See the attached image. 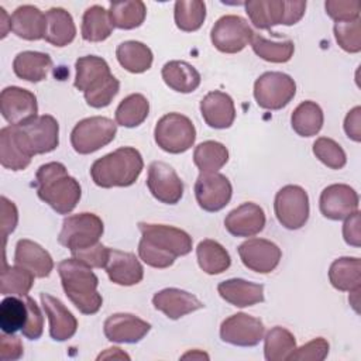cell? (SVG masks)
I'll return each mask as SVG.
<instances>
[{
	"instance_id": "obj_1",
	"label": "cell",
	"mask_w": 361,
	"mask_h": 361,
	"mask_svg": "<svg viewBox=\"0 0 361 361\" xmlns=\"http://www.w3.org/2000/svg\"><path fill=\"white\" fill-rule=\"evenodd\" d=\"M138 228L141 231L138 255L152 268H169L178 257L192 251V237L178 227L141 221Z\"/></svg>"
},
{
	"instance_id": "obj_2",
	"label": "cell",
	"mask_w": 361,
	"mask_h": 361,
	"mask_svg": "<svg viewBox=\"0 0 361 361\" xmlns=\"http://www.w3.org/2000/svg\"><path fill=\"white\" fill-rule=\"evenodd\" d=\"M38 197L58 214H69L80 200L82 188L61 162H48L35 173Z\"/></svg>"
},
{
	"instance_id": "obj_3",
	"label": "cell",
	"mask_w": 361,
	"mask_h": 361,
	"mask_svg": "<svg viewBox=\"0 0 361 361\" xmlns=\"http://www.w3.org/2000/svg\"><path fill=\"white\" fill-rule=\"evenodd\" d=\"M75 68L73 85L83 92L86 103L93 109L109 106L120 90V82L111 75L109 63L100 56L86 55L75 62Z\"/></svg>"
},
{
	"instance_id": "obj_4",
	"label": "cell",
	"mask_w": 361,
	"mask_h": 361,
	"mask_svg": "<svg viewBox=\"0 0 361 361\" xmlns=\"http://www.w3.org/2000/svg\"><path fill=\"white\" fill-rule=\"evenodd\" d=\"M62 288L68 299L83 314H94L103 305L97 292L99 278L92 268L76 258H68L58 264Z\"/></svg>"
},
{
	"instance_id": "obj_5",
	"label": "cell",
	"mask_w": 361,
	"mask_h": 361,
	"mask_svg": "<svg viewBox=\"0 0 361 361\" xmlns=\"http://www.w3.org/2000/svg\"><path fill=\"white\" fill-rule=\"evenodd\" d=\"M144 168L138 149L121 147L96 159L90 166V176L94 185L109 188H127L135 183Z\"/></svg>"
},
{
	"instance_id": "obj_6",
	"label": "cell",
	"mask_w": 361,
	"mask_h": 361,
	"mask_svg": "<svg viewBox=\"0 0 361 361\" xmlns=\"http://www.w3.org/2000/svg\"><path fill=\"white\" fill-rule=\"evenodd\" d=\"M154 138L162 151L182 154L195 144L196 128L189 117L180 113H168L157 121Z\"/></svg>"
},
{
	"instance_id": "obj_7",
	"label": "cell",
	"mask_w": 361,
	"mask_h": 361,
	"mask_svg": "<svg viewBox=\"0 0 361 361\" xmlns=\"http://www.w3.org/2000/svg\"><path fill=\"white\" fill-rule=\"evenodd\" d=\"M13 127L20 144L31 157L48 154L59 144V124L49 114L38 116L23 126Z\"/></svg>"
},
{
	"instance_id": "obj_8",
	"label": "cell",
	"mask_w": 361,
	"mask_h": 361,
	"mask_svg": "<svg viewBox=\"0 0 361 361\" xmlns=\"http://www.w3.org/2000/svg\"><path fill=\"white\" fill-rule=\"evenodd\" d=\"M117 134V123L109 117L93 116L80 120L71 133V144L80 155L96 152L110 144Z\"/></svg>"
},
{
	"instance_id": "obj_9",
	"label": "cell",
	"mask_w": 361,
	"mask_h": 361,
	"mask_svg": "<svg viewBox=\"0 0 361 361\" xmlns=\"http://www.w3.org/2000/svg\"><path fill=\"white\" fill-rule=\"evenodd\" d=\"M103 231L104 224L102 219L94 213L83 212L68 216L63 220L58 241L72 252L97 244Z\"/></svg>"
},
{
	"instance_id": "obj_10",
	"label": "cell",
	"mask_w": 361,
	"mask_h": 361,
	"mask_svg": "<svg viewBox=\"0 0 361 361\" xmlns=\"http://www.w3.org/2000/svg\"><path fill=\"white\" fill-rule=\"evenodd\" d=\"M296 94L295 80L282 72H265L254 83V99L261 109L281 110Z\"/></svg>"
},
{
	"instance_id": "obj_11",
	"label": "cell",
	"mask_w": 361,
	"mask_h": 361,
	"mask_svg": "<svg viewBox=\"0 0 361 361\" xmlns=\"http://www.w3.org/2000/svg\"><path fill=\"white\" fill-rule=\"evenodd\" d=\"M274 210L281 226L288 230H298L309 219V196L302 186L286 185L278 190Z\"/></svg>"
},
{
	"instance_id": "obj_12",
	"label": "cell",
	"mask_w": 361,
	"mask_h": 361,
	"mask_svg": "<svg viewBox=\"0 0 361 361\" xmlns=\"http://www.w3.org/2000/svg\"><path fill=\"white\" fill-rule=\"evenodd\" d=\"M255 32L248 21L235 14L220 17L210 32L212 44L216 49L224 54H237L251 44Z\"/></svg>"
},
{
	"instance_id": "obj_13",
	"label": "cell",
	"mask_w": 361,
	"mask_h": 361,
	"mask_svg": "<svg viewBox=\"0 0 361 361\" xmlns=\"http://www.w3.org/2000/svg\"><path fill=\"white\" fill-rule=\"evenodd\" d=\"M0 113L10 126H23L38 117L37 97L18 86L4 87L0 93Z\"/></svg>"
},
{
	"instance_id": "obj_14",
	"label": "cell",
	"mask_w": 361,
	"mask_h": 361,
	"mask_svg": "<svg viewBox=\"0 0 361 361\" xmlns=\"http://www.w3.org/2000/svg\"><path fill=\"white\" fill-rule=\"evenodd\" d=\"M195 197L204 212H219L224 209L233 195V186L227 176L219 172L200 173L195 182Z\"/></svg>"
},
{
	"instance_id": "obj_15",
	"label": "cell",
	"mask_w": 361,
	"mask_h": 361,
	"mask_svg": "<svg viewBox=\"0 0 361 361\" xmlns=\"http://www.w3.org/2000/svg\"><path fill=\"white\" fill-rule=\"evenodd\" d=\"M147 186L151 195L165 204H176L183 196L182 179L169 164L162 161L149 164Z\"/></svg>"
},
{
	"instance_id": "obj_16",
	"label": "cell",
	"mask_w": 361,
	"mask_h": 361,
	"mask_svg": "<svg viewBox=\"0 0 361 361\" xmlns=\"http://www.w3.org/2000/svg\"><path fill=\"white\" fill-rule=\"evenodd\" d=\"M265 326L254 316L235 313L223 320L220 326V338L224 343L238 347H254L264 338Z\"/></svg>"
},
{
	"instance_id": "obj_17",
	"label": "cell",
	"mask_w": 361,
	"mask_h": 361,
	"mask_svg": "<svg viewBox=\"0 0 361 361\" xmlns=\"http://www.w3.org/2000/svg\"><path fill=\"white\" fill-rule=\"evenodd\" d=\"M238 255L244 267L258 274L272 272L281 258V248L265 238H250L238 245Z\"/></svg>"
},
{
	"instance_id": "obj_18",
	"label": "cell",
	"mask_w": 361,
	"mask_h": 361,
	"mask_svg": "<svg viewBox=\"0 0 361 361\" xmlns=\"http://www.w3.org/2000/svg\"><path fill=\"white\" fill-rule=\"evenodd\" d=\"M358 193L350 185L333 183L323 189L319 209L329 220H344L358 210Z\"/></svg>"
},
{
	"instance_id": "obj_19",
	"label": "cell",
	"mask_w": 361,
	"mask_h": 361,
	"mask_svg": "<svg viewBox=\"0 0 361 361\" xmlns=\"http://www.w3.org/2000/svg\"><path fill=\"white\" fill-rule=\"evenodd\" d=\"M151 330V324L131 313H114L104 320L103 331L111 343H138Z\"/></svg>"
},
{
	"instance_id": "obj_20",
	"label": "cell",
	"mask_w": 361,
	"mask_h": 361,
	"mask_svg": "<svg viewBox=\"0 0 361 361\" xmlns=\"http://www.w3.org/2000/svg\"><path fill=\"white\" fill-rule=\"evenodd\" d=\"M265 221L264 209L257 203L247 202L226 216L224 227L234 237H252L264 230Z\"/></svg>"
},
{
	"instance_id": "obj_21",
	"label": "cell",
	"mask_w": 361,
	"mask_h": 361,
	"mask_svg": "<svg viewBox=\"0 0 361 361\" xmlns=\"http://www.w3.org/2000/svg\"><path fill=\"white\" fill-rule=\"evenodd\" d=\"M42 309L49 322V336L55 341L72 338L78 330V320L71 310L55 296L42 292L39 295Z\"/></svg>"
},
{
	"instance_id": "obj_22",
	"label": "cell",
	"mask_w": 361,
	"mask_h": 361,
	"mask_svg": "<svg viewBox=\"0 0 361 361\" xmlns=\"http://www.w3.org/2000/svg\"><path fill=\"white\" fill-rule=\"evenodd\" d=\"M152 305L172 320H178L204 306L199 298L178 288H165L157 292L152 298Z\"/></svg>"
},
{
	"instance_id": "obj_23",
	"label": "cell",
	"mask_w": 361,
	"mask_h": 361,
	"mask_svg": "<svg viewBox=\"0 0 361 361\" xmlns=\"http://www.w3.org/2000/svg\"><path fill=\"white\" fill-rule=\"evenodd\" d=\"M109 279L121 286H133L142 281L144 268L133 252L110 248L104 267Z\"/></svg>"
},
{
	"instance_id": "obj_24",
	"label": "cell",
	"mask_w": 361,
	"mask_h": 361,
	"mask_svg": "<svg viewBox=\"0 0 361 361\" xmlns=\"http://www.w3.org/2000/svg\"><path fill=\"white\" fill-rule=\"evenodd\" d=\"M200 114L209 127L228 128L235 118L234 102L230 94L221 90L209 92L200 102Z\"/></svg>"
},
{
	"instance_id": "obj_25",
	"label": "cell",
	"mask_w": 361,
	"mask_h": 361,
	"mask_svg": "<svg viewBox=\"0 0 361 361\" xmlns=\"http://www.w3.org/2000/svg\"><path fill=\"white\" fill-rule=\"evenodd\" d=\"M10 31L18 38L27 41H38L45 35V14L35 6L24 4L17 7L10 16Z\"/></svg>"
},
{
	"instance_id": "obj_26",
	"label": "cell",
	"mask_w": 361,
	"mask_h": 361,
	"mask_svg": "<svg viewBox=\"0 0 361 361\" xmlns=\"http://www.w3.org/2000/svg\"><path fill=\"white\" fill-rule=\"evenodd\" d=\"M14 264L31 271L35 278H47L54 269V259L39 244L23 238L16 244Z\"/></svg>"
},
{
	"instance_id": "obj_27",
	"label": "cell",
	"mask_w": 361,
	"mask_h": 361,
	"mask_svg": "<svg viewBox=\"0 0 361 361\" xmlns=\"http://www.w3.org/2000/svg\"><path fill=\"white\" fill-rule=\"evenodd\" d=\"M217 292L227 303L237 307L254 306L264 302V285L240 278L220 282L217 285Z\"/></svg>"
},
{
	"instance_id": "obj_28",
	"label": "cell",
	"mask_w": 361,
	"mask_h": 361,
	"mask_svg": "<svg viewBox=\"0 0 361 361\" xmlns=\"http://www.w3.org/2000/svg\"><path fill=\"white\" fill-rule=\"evenodd\" d=\"M47 28L44 39L55 47H66L76 37V27L71 13L62 7H52L45 13Z\"/></svg>"
},
{
	"instance_id": "obj_29",
	"label": "cell",
	"mask_w": 361,
	"mask_h": 361,
	"mask_svg": "<svg viewBox=\"0 0 361 361\" xmlns=\"http://www.w3.org/2000/svg\"><path fill=\"white\" fill-rule=\"evenodd\" d=\"M51 68V56L38 51H23L17 54L13 61V71L16 76L32 83L47 79Z\"/></svg>"
},
{
	"instance_id": "obj_30",
	"label": "cell",
	"mask_w": 361,
	"mask_h": 361,
	"mask_svg": "<svg viewBox=\"0 0 361 361\" xmlns=\"http://www.w3.org/2000/svg\"><path fill=\"white\" fill-rule=\"evenodd\" d=\"M162 79L168 87L179 93H192L200 85V73L185 61H169L162 66Z\"/></svg>"
},
{
	"instance_id": "obj_31",
	"label": "cell",
	"mask_w": 361,
	"mask_h": 361,
	"mask_svg": "<svg viewBox=\"0 0 361 361\" xmlns=\"http://www.w3.org/2000/svg\"><path fill=\"white\" fill-rule=\"evenodd\" d=\"M329 279L333 288L341 292L361 289V261L357 257H341L331 262Z\"/></svg>"
},
{
	"instance_id": "obj_32",
	"label": "cell",
	"mask_w": 361,
	"mask_h": 361,
	"mask_svg": "<svg viewBox=\"0 0 361 361\" xmlns=\"http://www.w3.org/2000/svg\"><path fill=\"white\" fill-rule=\"evenodd\" d=\"M244 7L252 25L259 30H271L285 21V0H250Z\"/></svg>"
},
{
	"instance_id": "obj_33",
	"label": "cell",
	"mask_w": 361,
	"mask_h": 361,
	"mask_svg": "<svg viewBox=\"0 0 361 361\" xmlns=\"http://www.w3.org/2000/svg\"><path fill=\"white\" fill-rule=\"evenodd\" d=\"M31 155L20 144L14 127L7 126L0 130V164L10 171H23L31 164Z\"/></svg>"
},
{
	"instance_id": "obj_34",
	"label": "cell",
	"mask_w": 361,
	"mask_h": 361,
	"mask_svg": "<svg viewBox=\"0 0 361 361\" xmlns=\"http://www.w3.org/2000/svg\"><path fill=\"white\" fill-rule=\"evenodd\" d=\"M116 58L118 63L131 73H142L152 65V51L140 41H124L117 45Z\"/></svg>"
},
{
	"instance_id": "obj_35",
	"label": "cell",
	"mask_w": 361,
	"mask_h": 361,
	"mask_svg": "<svg viewBox=\"0 0 361 361\" xmlns=\"http://www.w3.org/2000/svg\"><path fill=\"white\" fill-rule=\"evenodd\" d=\"M196 258L200 269L209 275L221 274L231 265V258L227 250L220 243L210 238L197 244Z\"/></svg>"
},
{
	"instance_id": "obj_36",
	"label": "cell",
	"mask_w": 361,
	"mask_h": 361,
	"mask_svg": "<svg viewBox=\"0 0 361 361\" xmlns=\"http://www.w3.org/2000/svg\"><path fill=\"white\" fill-rule=\"evenodd\" d=\"M324 116L322 107L312 100L302 102L290 116V126L300 137H313L323 127Z\"/></svg>"
},
{
	"instance_id": "obj_37",
	"label": "cell",
	"mask_w": 361,
	"mask_h": 361,
	"mask_svg": "<svg viewBox=\"0 0 361 361\" xmlns=\"http://www.w3.org/2000/svg\"><path fill=\"white\" fill-rule=\"evenodd\" d=\"M147 16V7L141 0L113 1L109 7L110 23L114 28L133 30L140 27Z\"/></svg>"
},
{
	"instance_id": "obj_38",
	"label": "cell",
	"mask_w": 361,
	"mask_h": 361,
	"mask_svg": "<svg viewBox=\"0 0 361 361\" xmlns=\"http://www.w3.org/2000/svg\"><path fill=\"white\" fill-rule=\"evenodd\" d=\"M113 25L110 23L109 10L102 6H92L86 8L82 17V38L89 42H102L107 39L113 31Z\"/></svg>"
},
{
	"instance_id": "obj_39",
	"label": "cell",
	"mask_w": 361,
	"mask_h": 361,
	"mask_svg": "<svg viewBox=\"0 0 361 361\" xmlns=\"http://www.w3.org/2000/svg\"><path fill=\"white\" fill-rule=\"evenodd\" d=\"M149 113V102L141 93H133L124 97L116 109V123L118 126L134 128L144 123Z\"/></svg>"
},
{
	"instance_id": "obj_40",
	"label": "cell",
	"mask_w": 361,
	"mask_h": 361,
	"mask_svg": "<svg viewBox=\"0 0 361 361\" xmlns=\"http://www.w3.org/2000/svg\"><path fill=\"white\" fill-rule=\"evenodd\" d=\"M228 161V149L219 141H203L193 152V162L200 173L217 172Z\"/></svg>"
},
{
	"instance_id": "obj_41",
	"label": "cell",
	"mask_w": 361,
	"mask_h": 361,
	"mask_svg": "<svg viewBox=\"0 0 361 361\" xmlns=\"http://www.w3.org/2000/svg\"><path fill=\"white\" fill-rule=\"evenodd\" d=\"M295 348V336L281 326L272 327L264 338V357L267 361H285Z\"/></svg>"
},
{
	"instance_id": "obj_42",
	"label": "cell",
	"mask_w": 361,
	"mask_h": 361,
	"mask_svg": "<svg viewBox=\"0 0 361 361\" xmlns=\"http://www.w3.org/2000/svg\"><path fill=\"white\" fill-rule=\"evenodd\" d=\"M35 275L20 265H7L4 261L1 271V295L4 296H20L28 295L34 285Z\"/></svg>"
},
{
	"instance_id": "obj_43",
	"label": "cell",
	"mask_w": 361,
	"mask_h": 361,
	"mask_svg": "<svg viewBox=\"0 0 361 361\" xmlns=\"http://www.w3.org/2000/svg\"><path fill=\"white\" fill-rule=\"evenodd\" d=\"M251 48L257 56L272 63H285L295 52V44L292 39L272 41L257 34L251 39Z\"/></svg>"
},
{
	"instance_id": "obj_44",
	"label": "cell",
	"mask_w": 361,
	"mask_h": 361,
	"mask_svg": "<svg viewBox=\"0 0 361 361\" xmlns=\"http://www.w3.org/2000/svg\"><path fill=\"white\" fill-rule=\"evenodd\" d=\"M173 18L180 31H197L206 18V4L200 0H178L173 8Z\"/></svg>"
},
{
	"instance_id": "obj_45",
	"label": "cell",
	"mask_w": 361,
	"mask_h": 361,
	"mask_svg": "<svg viewBox=\"0 0 361 361\" xmlns=\"http://www.w3.org/2000/svg\"><path fill=\"white\" fill-rule=\"evenodd\" d=\"M28 317L27 303L20 296H7L0 303V327L3 333L14 334L21 330Z\"/></svg>"
},
{
	"instance_id": "obj_46",
	"label": "cell",
	"mask_w": 361,
	"mask_h": 361,
	"mask_svg": "<svg viewBox=\"0 0 361 361\" xmlns=\"http://www.w3.org/2000/svg\"><path fill=\"white\" fill-rule=\"evenodd\" d=\"M313 154L330 169H341L347 164V155L341 145L329 137H320L313 142Z\"/></svg>"
},
{
	"instance_id": "obj_47",
	"label": "cell",
	"mask_w": 361,
	"mask_h": 361,
	"mask_svg": "<svg viewBox=\"0 0 361 361\" xmlns=\"http://www.w3.org/2000/svg\"><path fill=\"white\" fill-rule=\"evenodd\" d=\"M334 37L341 49L350 54L361 51V20L344 21L334 24Z\"/></svg>"
},
{
	"instance_id": "obj_48",
	"label": "cell",
	"mask_w": 361,
	"mask_h": 361,
	"mask_svg": "<svg viewBox=\"0 0 361 361\" xmlns=\"http://www.w3.org/2000/svg\"><path fill=\"white\" fill-rule=\"evenodd\" d=\"M324 8L327 16L336 23H344L360 18L361 4L358 0H327Z\"/></svg>"
},
{
	"instance_id": "obj_49",
	"label": "cell",
	"mask_w": 361,
	"mask_h": 361,
	"mask_svg": "<svg viewBox=\"0 0 361 361\" xmlns=\"http://www.w3.org/2000/svg\"><path fill=\"white\" fill-rule=\"evenodd\" d=\"M329 343L323 337H317L303 344L302 347H296L295 351L289 355L288 360L293 361H323L329 354Z\"/></svg>"
},
{
	"instance_id": "obj_50",
	"label": "cell",
	"mask_w": 361,
	"mask_h": 361,
	"mask_svg": "<svg viewBox=\"0 0 361 361\" xmlns=\"http://www.w3.org/2000/svg\"><path fill=\"white\" fill-rule=\"evenodd\" d=\"M24 300L28 307V317H27L24 327L21 329V334L28 340H38L44 331L42 312H41L39 306L37 305V302L32 298H30L28 295L24 296Z\"/></svg>"
},
{
	"instance_id": "obj_51",
	"label": "cell",
	"mask_w": 361,
	"mask_h": 361,
	"mask_svg": "<svg viewBox=\"0 0 361 361\" xmlns=\"http://www.w3.org/2000/svg\"><path fill=\"white\" fill-rule=\"evenodd\" d=\"M109 247L103 245L102 243H97L92 247L72 251V257L89 265L90 268H104L109 258Z\"/></svg>"
},
{
	"instance_id": "obj_52",
	"label": "cell",
	"mask_w": 361,
	"mask_h": 361,
	"mask_svg": "<svg viewBox=\"0 0 361 361\" xmlns=\"http://www.w3.org/2000/svg\"><path fill=\"white\" fill-rule=\"evenodd\" d=\"M24 348L21 340L14 334L3 333L0 337V358L3 361H16L23 357Z\"/></svg>"
},
{
	"instance_id": "obj_53",
	"label": "cell",
	"mask_w": 361,
	"mask_h": 361,
	"mask_svg": "<svg viewBox=\"0 0 361 361\" xmlns=\"http://www.w3.org/2000/svg\"><path fill=\"white\" fill-rule=\"evenodd\" d=\"M1 228H3V237L7 240L8 234H11L16 230L17 221H18V212L16 204L8 200L6 196H1Z\"/></svg>"
},
{
	"instance_id": "obj_54",
	"label": "cell",
	"mask_w": 361,
	"mask_h": 361,
	"mask_svg": "<svg viewBox=\"0 0 361 361\" xmlns=\"http://www.w3.org/2000/svg\"><path fill=\"white\" fill-rule=\"evenodd\" d=\"M343 237L348 245L357 248L361 245V223L358 210L345 219L343 224Z\"/></svg>"
},
{
	"instance_id": "obj_55",
	"label": "cell",
	"mask_w": 361,
	"mask_h": 361,
	"mask_svg": "<svg viewBox=\"0 0 361 361\" xmlns=\"http://www.w3.org/2000/svg\"><path fill=\"white\" fill-rule=\"evenodd\" d=\"M344 131L348 138L355 142L361 141V107L351 109L344 118Z\"/></svg>"
},
{
	"instance_id": "obj_56",
	"label": "cell",
	"mask_w": 361,
	"mask_h": 361,
	"mask_svg": "<svg viewBox=\"0 0 361 361\" xmlns=\"http://www.w3.org/2000/svg\"><path fill=\"white\" fill-rule=\"evenodd\" d=\"M306 1L303 0H285V21L283 25L296 24L305 14Z\"/></svg>"
},
{
	"instance_id": "obj_57",
	"label": "cell",
	"mask_w": 361,
	"mask_h": 361,
	"mask_svg": "<svg viewBox=\"0 0 361 361\" xmlns=\"http://www.w3.org/2000/svg\"><path fill=\"white\" fill-rule=\"evenodd\" d=\"M110 358H117V360H130V355L123 353L121 348L118 347H111L107 348L104 353H100L97 355V360H110Z\"/></svg>"
},
{
	"instance_id": "obj_58",
	"label": "cell",
	"mask_w": 361,
	"mask_h": 361,
	"mask_svg": "<svg viewBox=\"0 0 361 361\" xmlns=\"http://www.w3.org/2000/svg\"><path fill=\"white\" fill-rule=\"evenodd\" d=\"M10 16L6 13V10L3 7H0V32H1V38H4L7 35V32L10 31Z\"/></svg>"
},
{
	"instance_id": "obj_59",
	"label": "cell",
	"mask_w": 361,
	"mask_h": 361,
	"mask_svg": "<svg viewBox=\"0 0 361 361\" xmlns=\"http://www.w3.org/2000/svg\"><path fill=\"white\" fill-rule=\"evenodd\" d=\"M180 358L182 360H209V355L200 350H193V351L185 353Z\"/></svg>"
}]
</instances>
